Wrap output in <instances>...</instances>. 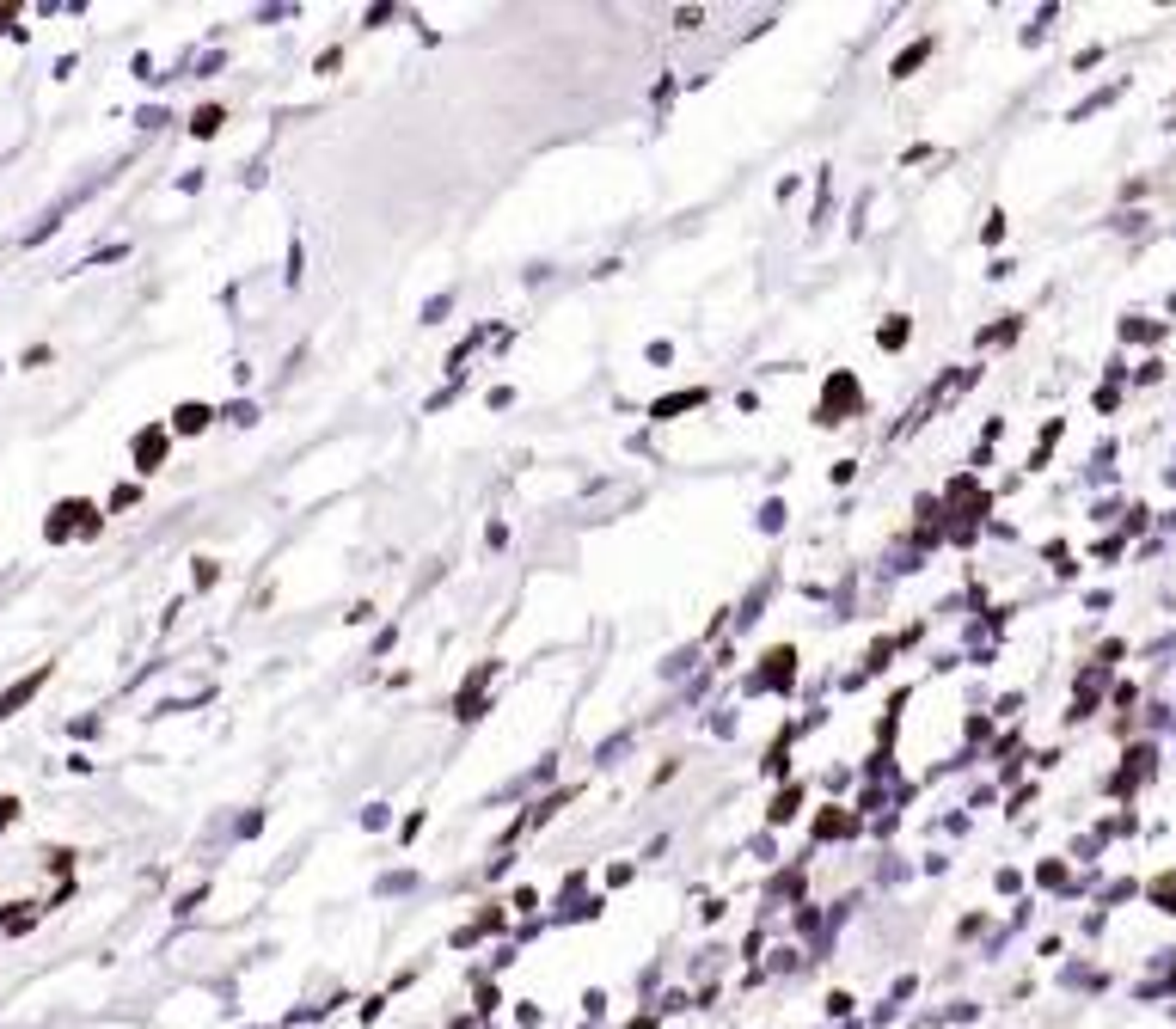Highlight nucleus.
<instances>
[{
	"label": "nucleus",
	"mask_w": 1176,
	"mask_h": 1029,
	"mask_svg": "<svg viewBox=\"0 0 1176 1029\" xmlns=\"http://www.w3.org/2000/svg\"><path fill=\"white\" fill-rule=\"evenodd\" d=\"M37 680H43V668H37L31 680H18L13 692H6V699H0V717H6V711H13V704H25V699H31V692H37Z\"/></svg>",
	"instance_id": "obj_1"
}]
</instances>
